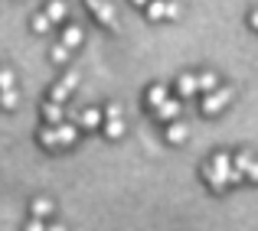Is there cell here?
<instances>
[{
  "mask_svg": "<svg viewBox=\"0 0 258 231\" xmlns=\"http://www.w3.org/2000/svg\"><path fill=\"white\" fill-rule=\"evenodd\" d=\"M203 173H206L209 186H213L216 192H222V189L229 186V173H232V156H229V153H216V156H213V163H209Z\"/></svg>",
  "mask_w": 258,
  "mask_h": 231,
  "instance_id": "1",
  "label": "cell"
},
{
  "mask_svg": "<svg viewBox=\"0 0 258 231\" xmlns=\"http://www.w3.org/2000/svg\"><path fill=\"white\" fill-rule=\"evenodd\" d=\"M232 101V88H216V91H206V98H203V114H219L222 107Z\"/></svg>",
  "mask_w": 258,
  "mask_h": 231,
  "instance_id": "2",
  "label": "cell"
},
{
  "mask_svg": "<svg viewBox=\"0 0 258 231\" xmlns=\"http://www.w3.org/2000/svg\"><path fill=\"white\" fill-rule=\"evenodd\" d=\"M85 4H88V10L108 26V30H118V13H114V7L108 4V0H85Z\"/></svg>",
  "mask_w": 258,
  "mask_h": 231,
  "instance_id": "3",
  "label": "cell"
},
{
  "mask_svg": "<svg viewBox=\"0 0 258 231\" xmlns=\"http://www.w3.org/2000/svg\"><path fill=\"white\" fill-rule=\"evenodd\" d=\"M180 118V101H173V98H167V101H160L157 104V121H176Z\"/></svg>",
  "mask_w": 258,
  "mask_h": 231,
  "instance_id": "4",
  "label": "cell"
},
{
  "mask_svg": "<svg viewBox=\"0 0 258 231\" xmlns=\"http://www.w3.org/2000/svg\"><path fill=\"white\" fill-rule=\"evenodd\" d=\"M176 91H180V98L196 94V91H200V81H196V75H180V78H176Z\"/></svg>",
  "mask_w": 258,
  "mask_h": 231,
  "instance_id": "5",
  "label": "cell"
},
{
  "mask_svg": "<svg viewBox=\"0 0 258 231\" xmlns=\"http://www.w3.org/2000/svg\"><path fill=\"white\" fill-rule=\"evenodd\" d=\"M43 118H46V124H62V104L49 98L43 104Z\"/></svg>",
  "mask_w": 258,
  "mask_h": 231,
  "instance_id": "6",
  "label": "cell"
},
{
  "mask_svg": "<svg viewBox=\"0 0 258 231\" xmlns=\"http://www.w3.org/2000/svg\"><path fill=\"white\" fill-rule=\"evenodd\" d=\"M186 137H189L186 124H180V121H170V127H167V140H170V144H186Z\"/></svg>",
  "mask_w": 258,
  "mask_h": 231,
  "instance_id": "7",
  "label": "cell"
},
{
  "mask_svg": "<svg viewBox=\"0 0 258 231\" xmlns=\"http://www.w3.org/2000/svg\"><path fill=\"white\" fill-rule=\"evenodd\" d=\"M66 13H69V7H66L62 0H49V4H46V17H49L52 23H62Z\"/></svg>",
  "mask_w": 258,
  "mask_h": 231,
  "instance_id": "8",
  "label": "cell"
},
{
  "mask_svg": "<svg viewBox=\"0 0 258 231\" xmlns=\"http://www.w3.org/2000/svg\"><path fill=\"white\" fill-rule=\"evenodd\" d=\"M56 134H59V147H72L79 137V131L72 124H56Z\"/></svg>",
  "mask_w": 258,
  "mask_h": 231,
  "instance_id": "9",
  "label": "cell"
},
{
  "mask_svg": "<svg viewBox=\"0 0 258 231\" xmlns=\"http://www.w3.org/2000/svg\"><path fill=\"white\" fill-rule=\"evenodd\" d=\"M105 134H108V140H121V137H124V121H121V118H108Z\"/></svg>",
  "mask_w": 258,
  "mask_h": 231,
  "instance_id": "10",
  "label": "cell"
},
{
  "mask_svg": "<svg viewBox=\"0 0 258 231\" xmlns=\"http://www.w3.org/2000/svg\"><path fill=\"white\" fill-rule=\"evenodd\" d=\"M17 104H20V94H17V88H0V107L13 111Z\"/></svg>",
  "mask_w": 258,
  "mask_h": 231,
  "instance_id": "11",
  "label": "cell"
},
{
  "mask_svg": "<svg viewBox=\"0 0 258 231\" xmlns=\"http://www.w3.org/2000/svg\"><path fill=\"white\" fill-rule=\"evenodd\" d=\"M196 81H200V91L206 94V91H216L219 88V78L213 75V72H203V75H196Z\"/></svg>",
  "mask_w": 258,
  "mask_h": 231,
  "instance_id": "12",
  "label": "cell"
},
{
  "mask_svg": "<svg viewBox=\"0 0 258 231\" xmlns=\"http://www.w3.org/2000/svg\"><path fill=\"white\" fill-rule=\"evenodd\" d=\"M39 144H43V147H49V150H56V147H59V134H56V124H52V127H46V131L39 134Z\"/></svg>",
  "mask_w": 258,
  "mask_h": 231,
  "instance_id": "13",
  "label": "cell"
},
{
  "mask_svg": "<svg viewBox=\"0 0 258 231\" xmlns=\"http://www.w3.org/2000/svg\"><path fill=\"white\" fill-rule=\"evenodd\" d=\"M147 17L151 20H164L167 17V0H151V4H147Z\"/></svg>",
  "mask_w": 258,
  "mask_h": 231,
  "instance_id": "14",
  "label": "cell"
},
{
  "mask_svg": "<svg viewBox=\"0 0 258 231\" xmlns=\"http://www.w3.org/2000/svg\"><path fill=\"white\" fill-rule=\"evenodd\" d=\"M62 43L69 46V49H72V46H79V43H82V26H69V30L62 33Z\"/></svg>",
  "mask_w": 258,
  "mask_h": 231,
  "instance_id": "15",
  "label": "cell"
},
{
  "mask_svg": "<svg viewBox=\"0 0 258 231\" xmlns=\"http://www.w3.org/2000/svg\"><path fill=\"white\" fill-rule=\"evenodd\" d=\"M160 101H167V88H164V85H154L151 91H147V104H151V107H157Z\"/></svg>",
  "mask_w": 258,
  "mask_h": 231,
  "instance_id": "16",
  "label": "cell"
},
{
  "mask_svg": "<svg viewBox=\"0 0 258 231\" xmlns=\"http://www.w3.org/2000/svg\"><path fill=\"white\" fill-rule=\"evenodd\" d=\"M33 215H36V218L52 215V202H49V199H36V202H33Z\"/></svg>",
  "mask_w": 258,
  "mask_h": 231,
  "instance_id": "17",
  "label": "cell"
},
{
  "mask_svg": "<svg viewBox=\"0 0 258 231\" xmlns=\"http://www.w3.org/2000/svg\"><path fill=\"white\" fill-rule=\"evenodd\" d=\"M52 30V20L46 17V13H39V17H33V33H49Z\"/></svg>",
  "mask_w": 258,
  "mask_h": 231,
  "instance_id": "18",
  "label": "cell"
},
{
  "mask_svg": "<svg viewBox=\"0 0 258 231\" xmlns=\"http://www.w3.org/2000/svg\"><path fill=\"white\" fill-rule=\"evenodd\" d=\"M52 62H59V65H62V62H69V46H66V43L52 46Z\"/></svg>",
  "mask_w": 258,
  "mask_h": 231,
  "instance_id": "19",
  "label": "cell"
},
{
  "mask_svg": "<svg viewBox=\"0 0 258 231\" xmlns=\"http://www.w3.org/2000/svg\"><path fill=\"white\" fill-rule=\"evenodd\" d=\"M69 94H72V91H69V88H66V85H62V81H59V85H52V91H49V98H52V101H59V104H62V101H66V98H69Z\"/></svg>",
  "mask_w": 258,
  "mask_h": 231,
  "instance_id": "20",
  "label": "cell"
},
{
  "mask_svg": "<svg viewBox=\"0 0 258 231\" xmlns=\"http://www.w3.org/2000/svg\"><path fill=\"white\" fill-rule=\"evenodd\" d=\"M82 124H85V127H98V124H101V114L95 111V107H88V111L82 114Z\"/></svg>",
  "mask_w": 258,
  "mask_h": 231,
  "instance_id": "21",
  "label": "cell"
},
{
  "mask_svg": "<svg viewBox=\"0 0 258 231\" xmlns=\"http://www.w3.org/2000/svg\"><path fill=\"white\" fill-rule=\"evenodd\" d=\"M248 163H252V156H248V153L232 156V169H239V173H245V169H248Z\"/></svg>",
  "mask_w": 258,
  "mask_h": 231,
  "instance_id": "22",
  "label": "cell"
},
{
  "mask_svg": "<svg viewBox=\"0 0 258 231\" xmlns=\"http://www.w3.org/2000/svg\"><path fill=\"white\" fill-rule=\"evenodd\" d=\"M0 88H17V78L10 69H0Z\"/></svg>",
  "mask_w": 258,
  "mask_h": 231,
  "instance_id": "23",
  "label": "cell"
},
{
  "mask_svg": "<svg viewBox=\"0 0 258 231\" xmlns=\"http://www.w3.org/2000/svg\"><path fill=\"white\" fill-rule=\"evenodd\" d=\"M245 176H248V179H252V182H258V160H252V163H248Z\"/></svg>",
  "mask_w": 258,
  "mask_h": 231,
  "instance_id": "24",
  "label": "cell"
},
{
  "mask_svg": "<svg viewBox=\"0 0 258 231\" xmlns=\"http://www.w3.org/2000/svg\"><path fill=\"white\" fill-rule=\"evenodd\" d=\"M62 85H66V88H69V91H72V88L79 85V75H76V72H69V75L62 78Z\"/></svg>",
  "mask_w": 258,
  "mask_h": 231,
  "instance_id": "25",
  "label": "cell"
},
{
  "mask_svg": "<svg viewBox=\"0 0 258 231\" xmlns=\"http://www.w3.org/2000/svg\"><path fill=\"white\" fill-rule=\"evenodd\" d=\"M167 17H170V20L180 17V4H170V0H167Z\"/></svg>",
  "mask_w": 258,
  "mask_h": 231,
  "instance_id": "26",
  "label": "cell"
},
{
  "mask_svg": "<svg viewBox=\"0 0 258 231\" xmlns=\"http://www.w3.org/2000/svg\"><path fill=\"white\" fill-rule=\"evenodd\" d=\"M105 114H108V118H121V104H108Z\"/></svg>",
  "mask_w": 258,
  "mask_h": 231,
  "instance_id": "27",
  "label": "cell"
},
{
  "mask_svg": "<svg viewBox=\"0 0 258 231\" xmlns=\"http://www.w3.org/2000/svg\"><path fill=\"white\" fill-rule=\"evenodd\" d=\"M248 23H252V30H258V10H252V17H248Z\"/></svg>",
  "mask_w": 258,
  "mask_h": 231,
  "instance_id": "28",
  "label": "cell"
},
{
  "mask_svg": "<svg viewBox=\"0 0 258 231\" xmlns=\"http://www.w3.org/2000/svg\"><path fill=\"white\" fill-rule=\"evenodd\" d=\"M134 4H138V7H147V4H151V0H134Z\"/></svg>",
  "mask_w": 258,
  "mask_h": 231,
  "instance_id": "29",
  "label": "cell"
}]
</instances>
